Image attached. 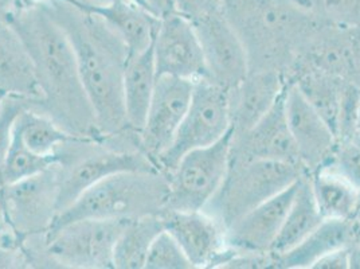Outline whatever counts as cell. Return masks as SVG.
I'll return each instance as SVG.
<instances>
[{"label":"cell","mask_w":360,"mask_h":269,"mask_svg":"<svg viewBox=\"0 0 360 269\" xmlns=\"http://www.w3.org/2000/svg\"><path fill=\"white\" fill-rule=\"evenodd\" d=\"M231 131L229 90L202 78L194 82L193 97L171 147L158 159L165 177L190 151L207 147Z\"/></svg>","instance_id":"52a82bcc"},{"label":"cell","mask_w":360,"mask_h":269,"mask_svg":"<svg viewBox=\"0 0 360 269\" xmlns=\"http://www.w3.org/2000/svg\"><path fill=\"white\" fill-rule=\"evenodd\" d=\"M57 214L98 182L127 171H159L153 162L137 150H121L103 143L79 139L63 147Z\"/></svg>","instance_id":"8992f818"},{"label":"cell","mask_w":360,"mask_h":269,"mask_svg":"<svg viewBox=\"0 0 360 269\" xmlns=\"http://www.w3.org/2000/svg\"><path fill=\"white\" fill-rule=\"evenodd\" d=\"M131 1H134L136 4H139V6L144 7V8H147V6H146V1H144V0H131ZM147 10H148V8H147Z\"/></svg>","instance_id":"b9f144b4"},{"label":"cell","mask_w":360,"mask_h":269,"mask_svg":"<svg viewBox=\"0 0 360 269\" xmlns=\"http://www.w3.org/2000/svg\"><path fill=\"white\" fill-rule=\"evenodd\" d=\"M47 0H11L13 6V13H20V11H27L32 10L35 7L42 6Z\"/></svg>","instance_id":"8d00e7d4"},{"label":"cell","mask_w":360,"mask_h":269,"mask_svg":"<svg viewBox=\"0 0 360 269\" xmlns=\"http://www.w3.org/2000/svg\"><path fill=\"white\" fill-rule=\"evenodd\" d=\"M30 106H35V103L30 99L7 94L0 109V167L11 147L16 120L19 119L23 111Z\"/></svg>","instance_id":"f546056e"},{"label":"cell","mask_w":360,"mask_h":269,"mask_svg":"<svg viewBox=\"0 0 360 269\" xmlns=\"http://www.w3.org/2000/svg\"><path fill=\"white\" fill-rule=\"evenodd\" d=\"M292 1H295V3H297V4L301 6V7H304V4H305V1H307V0H292Z\"/></svg>","instance_id":"7bdbcfd3"},{"label":"cell","mask_w":360,"mask_h":269,"mask_svg":"<svg viewBox=\"0 0 360 269\" xmlns=\"http://www.w3.org/2000/svg\"><path fill=\"white\" fill-rule=\"evenodd\" d=\"M6 97H7V94H6L4 92H1V90H0V109H1V106H3V103H4Z\"/></svg>","instance_id":"60d3db41"},{"label":"cell","mask_w":360,"mask_h":269,"mask_svg":"<svg viewBox=\"0 0 360 269\" xmlns=\"http://www.w3.org/2000/svg\"><path fill=\"white\" fill-rule=\"evenodd\" d=\"M90 14L98 16L120 38L129 56L152 46L160 25L159 16L131 0H116L113 4Z\"/></svg>","instance_id":"ffe728a7"},{"label":"cell","mask_w":360,"mask_h":269,"mask_svg":"<svg viewBox=\"0 0 360 269\" xmlns=\"http://www.w3.org/2000/svg\"><path fill=\"white\" fill-rule=\"evenodd\" d=\"M330 165L360 189V143L356 140H339Z\"/></svg>","instance_id":"4dcf8cb0"},{"label":"cell","mask_w":360,"mask_h":269,"mask_svg":"<svg viewBox=\"0 0 360 269\" xmlns=\"http://www.w3.org/2000/svg\"><path fill=\"white\" fill-rule=\"evenodd\" d=\"M152 47L158 77L169 75L194 82L207 78L200 41L186 16L176 11L162 16Z\"/></svg>","instance_id":"4fadbf2b"},{"label":"cell","mask_w":360,"mask_h":269,"mask_svg":"<svg viewBox=\"0 0 360 269\" xmlns=\"http://www.w3.org/2000/svg\"><path fill=\"white\" fill-rule=\"evenodd\" d=\"M302 174L301 167L286 162L230 161L219 190L203 210L227 230L248 211L296 183Z\"/></svg>","instance_id":"5b68a950"},{"label":"cell","mask_w":360,"mask_h":269,"mask_svg":"<svg viewBox=\"0 0 360 269\" xmlns=\"http://www.w3.org/2000/svg\"><path fill=\"white\" fill-rule=\"evenodd\" d=\"M73 46L78 73L94 112L103 143L139 150L137 134L127 123L122 78L129 51L98 16L82 13L62 0L44 3Z\"/></svg>","instance_id":"6da1fadb"},{"label":"cell","mask_w":360,"mask_h":269,"mask_svg":"<svg viewBox=\"0 0 360 269\" xmlns=\"http://www.w3.org/2000/svg\"><path fill=\"white\" fill-rule=\"evenodd\" d=\"M222 11L238 34L249 72L288 75L323 25L292 0H222Z\"/></svg>","instance_id":"3957f363"},{"label":"cell","mask_w":360,"mask_h":269,"mask_svg":"<svg viewBox=\"0 0 360 269\" xmlns=\"http://www.w3.org/2000/svg\"><path fill=\"white\" fill-rule=\"evenodd\" d=\"M296 186L297 182L229 226L226 230L227 246L240 252H270L296 193Z\"/></svg>","instance_id":"e0dca14e"},{"label":"cell","mask_w":360,"mask_h":269,"mask_svg":"<svg viewBox=\"0 0 360 269\" xmlns=\"http://www.w3.org/2000/svg\"><path fill=\"white\" fill-rule=\"evenodd\" d=\"M129 220L82 218L45 236V252L62 268L115 269L113 252Z\"/></svg>","instance_id":"ba28073f"},{"label":"cell","mask_w":360,"mask_h":269,"mask_svg":"<svg viewBox=\"0 0 360 269\" xmlns=\"http://www.w3.org/2000/svg\"><path fill=\"white\" fill-rule=\"evenodd\" d=\"M354 220H360V189L358 201H356V208H355V213H354Z\"/></svg>","instance_id":"ab89813d"},{"label":"cell","mask_w":360,"mask_h":269,"mask_svg":"<svg viewBox=\"0 0 360 269\" xmlns=\"http://www.w3.org/2000/svg\"><path fill=\"white\" fill-rule=\"evenodd\" d=\"M285 115L304 174L330 165L339 139L292 82L286 84Z\"/></svg>","instance_id":"9a60e30c"},{"label":"cell","mask_w":360,"mask_h":269,"mask_svg":"<svg viewBox=\"0 0 360 269\" xmlns=\"http://www.w3.org/2000/svg\"><path fill=\"white\" fill-rule=\"evenodd\" d=\"M351 264L349 248L345 246L319 258L311 269H348Z\"/></svg>","instance_id":"d6a6232c"},{"label":"cell","mask_w":360,"mask_h":269,"mask_svg":"<svg viewBox=\"0 0 360 269\" xmlns=\"http://www.w3.org/2000/svg\"><path fill=\"white\" fill-rule=\"evenodd\" d=\"M144 1L150 13L159 18L175 11L174 0H144Z\"/></svg>","instance_id":"d590c367"},{"label":"cell","mask_w":360,"mask_h":269,"mask_svg":"<svg viewBox=\"0 0 360 269\" xmlns=\"http://www.w3.org/2000/svg\"><path fill=\"white\" fill-rule=\"evenodd\" d=\"M70 6H73L77 10L90 14L96 10L104 8L110 4H113L116 0H62Z\"/></svg>","instance_id":"e575fe53"},{"label":"cell","mask_w":360,"mask_h":269,"mask_svg":"<svg viewBox=\"0 0 360 269\" xmlns=\"http://www.w3.org/2000/svg\"><path fill=\"white\" fill-rule=\"evenodd\" d=\"M316 205L324 220L352 221L359 189L338 173L324 165L309 174Z\"/></svg>","instance_id":"d4e9b609"},{"label":"cell","mask_w":360,"mask_h":269,"mask_svg":"<svg viewBox=\"0 0 360 269\" xmlns=\"http://www.w3.org/2000/svg\"><path fill=\"white\" fill-rule=\"evenodd\" d=\"M162 230L165 226L160 214L129 220L115 246V269H144L150 245Z\"/></svg>","instance_id":"4316f807"},{"label":"cell","mask_w":360,"mask_h":269,"mask_svg":"<svg viewBox=\"0 0 360 269\" xmlns=\"http://www.w3.org/2000/svg\"><path fill=\"white\" fill-rule=\"evenodd\" d=\"M352 42V75L351 82L360 88V27L351 29Z\"/></svg>","instance_id":"836d02e7"},{"label":"cell","mask_w":360,"mask_h":269,"mask_svg":"<svg viewBox=\"0 0 360 269\" xmlns=\"http://www.w3.org/2000/svg\"><path fill=\"white\" fill-rule=\"evenodd\" d=\"M349 237L351 221L324 220L299 245L277 257L278 269L312 268L323 256L348 246Z\"/></svg>","instance_id":"cb8c5ba5"},{"label":"cell","mask_w":360,"mask_h":269,"mask_svg":"<svg viewBox=\"0 0 360 269\" xmlns=\"http://www.w3.org/2000/svg\"><path fill=\"white\" fill-rule=\"evenodd\" d=\"M158 81L153 47L128 57L124 69L122 93L128 127L139 134L146 123Z\"/></svg>","instance_id":"44dd1931"},{"label":"cell","mask_w":360,"mask_h":269,"mask_svg":"<svg viewBox=\"0 0 360 269\" xmlns=\"http://www.w3.org/2000/svg\"><path fill=\"white\" fill-rule=\"evenodd\" d=\"M304 8L326 25L342 29L360 27V0H307Z\"/></svg>","instance_id":"83f0119b"},{"label":"cell","mask_w":360,"mask_h":269,"mask_svg":"<svg viewBox=\"0 0 360 269\" xmlns=\"http://www.w3.org/2000/svg\"><path fill=\"white\" fill-rule=\"evenodd\" d=\"M323 221L324 218L316 205L309 177L302 174L297 180L296 193L270 252L276 257L285 254L307 239Z\"/></svg>","instance_id":"7402d4cb"},{"label":"cell","mask_w":360,"mask_h":269,"mask_svg":"<svg viewBox=\"0 0 360 269\" xmlns=\"http://www.w3.org/2000/svg\"><path fill=\"white\" fill-rule=\"evenodd\" d=\"M13 13L11 0H0V22H7Z\"/></svg>","instance_id":"74e56055"},{"label":"cell","mask_w":360,"mask_h":269,"mask_svg":"<svg viewBox=\"0 0 360 269\" xmlns=\"http://www.w3.org/2000/svg\"><path fill=\"white\" fill-rule=\"evenodd\" d=\"M285 89L269 112L250 130L238 134L231 132L230 161L246 162L265 159L301 167L286 121Z\"/></svg>","instance_id":"2e32d148"},{"label":"cell","mask_w":360,"mask_h":269,"mask_svg":"<svg viewBox=\"0 0 360 269\" xmlns=\"http://www.w3.org/2000/svg\"><path fill=\"white\" fill-rule=\"evenodd\" d=\"M193 25L203 50L207 80L227 90L238 85L249 75V60L224 11L199 18Z\"/></svg>","instance_id":"5bb4252c"},{"label":"cell","mask_w":360,"mask_h":269,"mask_svg":"<svg viewBox=\"0 0 360 269\" xmlns=\"http://www.w3.org/2000/svg\"><path fill=\"white\" fill-rule=\"evenodd\" d=\"M168 180L159 171H127L105 178L58 213L49 232L82 218L134 220L160 214L165 208ZM47 232V233H49Z\"/></svg>","instance_id":"277c9868"},{"label":"cell","mask_w":360,"mask_h":269,"mask_svg":"<svg viewBox=\"0 0 360 269\" xmlns=\"http://www.w3.org/2000/svg\"><path fill=\"white\" fill-rule=\"evenodd\" d=\"M15 134L29 150L42 156H57L69 143L85 139L69 132L35 106L23 111L16 120Z\"/></svg>","instance_id":"484cf974"},{"label":"cell","mask_w":360,"mask_h":269,"mask_svg":"<svg viewBox=\"0 0 360 269\" xmlns=\"http://www.w3.org/2000/svg\"><path fill=\"white\" fill-rule=\"evenodd\" d=\"M360 143V101L356 111V118H355V131H354V139Z\"/></svg>","instance_id":"f35d334b"},{"label":"cell","mask_w":360,"mask_h":269,"mask_svg":"<svg viewBox=\"0 0 360 269\" xmlns=\"http://www.w3.org/2000/svg\"><path fill=\"white\" fill-rule=\"evenodd\" d=\"M160 218L194 268H222L233 254L225 226L205 210L165 209Z\"/></svg>","instance_id":"7c38bea8"},{"label":"cell","mask_w":360,"mask_h":269,"mask_svg":"<svg viewBox=\"0 0 360 269\" xmlns=\"http://www.w3.org/2000/svg\"><path fill=\"white\" fill-rule=\"evenodd\" d=\"M144 269H194L176 239L162 230L150 245Z\"/></svg>","instance_id":"f1b7e54d"},{"label":"cell","mask_w":360,"mask_h":269,"mask_svg":"<svg viewBox=\"0 0 360 269\" xmlns=\"http://www.w3.org/2000/svg\"><path fill=\"white\" fill-rule=\"evenodd\" d=\"M0 90L30 99L35 106L42 100L30 53L8 22H0Z\"/></svg>","instance_id":"d6986e66"},{"label":"cell","mask_w":360,"mask_h":269,"mask_svg":"<svg viewBox=\"0 0 360 269\" xmlns=\"http://www.w3.org/2000/svg\"><path fill=\"white\" fill-rule=\"evenodd\" d=\"M60 165L27 180L0 187V202L19 237H45L57 215Z\"/></svg>","instance_id":"30bf717a"},{"label":"cell","mask_w":360,"mask_h":269,"mask_svg":"<svg viewBox=\"0 0 360 269\" xmlns=\"http://www.w3.org/2000/svg\"><path fill=\"white\" fill-rule=\"evenodd\" d=\"M288 82L296 85L302 97L338 136L339 112L345 80L309 68L296 66L288 75Z\"/></svg>","instance_id":"603a6c76"},{"label":"cell","mask_w":360,"mask_h":269,"mask_svg":"<svg viewBox=\"0 0 360 269\" xmlns=\"http://www.w3.org/2000/svg\"><path fill=\"white\" fill-rule=\"evenodd\" d=\"M288 84L278 72H249L238 85L229 89L231 132L242 134L250 130L276 104Z\"/></svg>","instance_id":"ac0fdd59"},{"label":"cell","mask_w":360,"mask_h":269,"mask_svg":"<svg viewBox=\"0 0 360 269\" xmlns=\"http://www.w3.org/2000/svg\"><path fill=\"white\" fill-rule=\"evenodd\" d=\"M175 11L191 22L222 10V0H174Z\"/></svg>","instance_id":"1f68e13d"},{"label":"cell","mask_w":360,"mask_h":269,"mask_svg":"<svg viewBox=\"0 0 360 269\" xmlns=\"http://www.w3.org/2000/svg\"><path fill=\"white\" fill-rule=\"evenodd\" d=\"M231 152V131L217 143L190 151L167 175L165 209L203 210L225 180Z\"/></svg>","instance_id":"9c48e42d"},{"label":"cell","mask_w":360,"mask_h":269,"mask_svg":"<svg viewBox=\"0 0 360 269\" xmlns=\"http://www.w3.org/2000/svg\"><path fill=\"white\" fill-rule=\"evenodd\" d=\"M7 22L22 38L34 62L42 90V100L35 108L69 132L103 143L79 78L73 46L45 6L11 13Z\"/></svg>","instance_id":"7a4b0ae2"},{"label":"cell","mask_w":360,"mask_h":269,"mask_svg":"<svg viewBox=\"0 0 360 269\" xmlns=\"http://www.w3.org/2000/svg\"><path fill=\"white\" fill-rule=\"evenodd\" d=\"M194 81L160 75L150 100L146 123L137 136V147L153 165L176 136L193 97Z\"/></svg>","instance_id":"8fae6325"}]
</instances>
